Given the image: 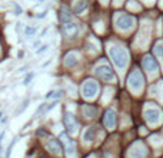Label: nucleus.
<instances>
[{
  "instance_id": "obj_22",
  "label": "nucleus",
  "mask_w": 163,
  "mask_h": 158,
  "mask_svg": "<svg viewBox=\"0 0 163 158\" xmlns=\"http://www.w3.org/2000/svg\"><path fill=\"white\" fill-rule=\"evenodd\" d=\"M60 95H62V92H54V91H50V92L47 93V95H46V98H54V96H56V98H57V96H60Z\"/></svg>"
},
{
  "instance_id": "obj_21",
  "label": "nucleus",
  "mask_w": 163,
  "mask_h": 158,
  "mask_svg": "<svg viewBox=\"0 0 163 158\" xmlns=\"http://www.w3.org/2000/svg\"><path fill=\"white\" fill-rule=\"evenodd\" d=\"M14 142H16V139H13V141H12V144L9 145V148H7V151H6V155H4V158H10V154H12V148H13Z\"/></svg>"
},
{
  "instance_id": "obj_19",
  "label": "nucleus",
  "mask_w": 163,
  "mask_h": 158,
  "mask_svg": "<svg viewBox=\"0 0 163 158\" xmlns=\"http://www.w3.org/2000/svg\"><path fill=\"white\" fill-rule=\"evenodd\" d=\"M36 33V27H30V26H27L26 27V30H25V35H26L27 38H30V36H33Z\"/></svg>"
},
{
  "instance_id": "obj_24",
  "label": "nucleus",
  "mask_w": 163,
  "mask_h": 158,
  "mask_svg": "<svg viewBox=\"0 0 163 158\" xmlns=\"http://www.w3.org/2000/svg\"><path fill=\"white\" fill-rule=\"evenodd\" d=\"M32 79H33V73H29V75H27V76H26V79L23 81V85H29Z\"/></svg>"
},
{
  "instance_id": "obj_5",
  "label": "nucleus",
  "mask_w": 163,
  "mask_h": 158,
  "mask_svg": "<svg viewBox=\"0 0 163 158\" xmlns=\"http://www.w3.org/2000/svg\"><path fill=\"white\" fill-rule=\"evenodd\" d=\"M96 75H98L100 79H103V81H106V82H110V81H113L115 79V73H113V71H112L110 68L107 65H100L96 68Z\"/></svg>"
},
{
  "instance_id": "obj_13",
  "label": "nucleus",
  "mask_w": 163,
  "mask_h": 158,
  "mask_svg": "<svg viewBox=\"0 0 163 158\" xmlns=\"http://www.w3.org/2000/svg\"><path fill=\"white\" fill-rule=\"evenodd\" d=\"M72 20H73V16L70 13V10H69V7L62 6V9H60V22L63 25H66V23H70Z\"/></svg>"
},
{
  "instance_id": "obj_20",
  "label": "nucleus",
  "mask_w": 163,
  "mask_h": 158,
  "mask_svg": "<svg viewBox=\"0 0 163 158\" xmlns=\"http://www.w3.org/2000/svg\"><path fill=\"white\" fill-rule=\"evenodd\" d=\"M27 105H29V99H26V101H25V102L22 104V106H20L19 109L16 111V115H17V114H20V112H23V111H25V109L27 108Z\"/></svg>"
},
{
  "instance_id": "obj_14",
  "label": "nucleus",
  "mask_w": 163,
  "mask_h": 158,
  "mask_svg": "<svg viewBox=\"0 0 163 158\" xmlns=\"http://www.w3.org/2000/svg\"><path fill=\"white\" fill-rule=\"evenodd\" d=\"M146 155V150L142 144H136L130 151V157L132 158H144Z\"/></svg>"
},
{
  "instance_id": "obj_17",
  "label": "nucleus",
  "mask_w": 163,
  "mask_h": 158,
  "mask_svg": "<svg viewBox=\"0 0 163 158\" xmlns=\"http://www.w3.org/2000/svg\"><path fill=\"white\" fill-rule=\"evenodd\" d=\"M86 7H87V0H74V6H73L74 13H83Z\"/></svg>"
},
{
  "instance_id": "obj_15",
  "label": "nucleus",
  "mask_w": 163,
  "mask_h": 158,
  "mask_svg": "<svg viewBox=\"0 0 163 158\" xmlns=\"http://www.w3.org/2000/svg\"><path fill=\"white\" fill-rule=\"evenodd\" d=\"M82 112H83V115H85L86 118H95V117H98V108L95 105H83Z\"/></svg>"
},
{
  "instance_id": "obj_4",
  "label": "nucleus",
  "mask_w": 163,
  "mask_h": 158,
  "mask_svg": "<svg viewBox=\"0 0 163 158\" xmlns=\"http://www.w3.org/2000/svg\"><path fill=\"white\" fill-rule=\"evenodd\" d=\"M133 25H135V17L130 14H122L116 20V26L120 30H129Z\"/></svg>"
},
{
  "instance_id": "obj_9",
  "label": "nucleus",
  "mask_w": 163,
  "mask_h": 158,
  "mask_svg": "<svg viewBox=\"0 0 163 158\" xmlns=\"http://www.w3.org/2000/svg\"><path fill=\"white\" fill-rule=\"evenodd\" d=\"M60 138L63 139V142H65L66 155H67V157H73V155H74V152H76V144H74V141L70 139L69 137H66L65 134H62V135H60Z\"/></svg>"
},
{
  "instance_id": "obj_6",
  "label": "nucleus",
  "mask_w": 163,
  "mask_h": 158,
  "mask_svg": "<svg viewBox=\"0 0 163 158\" xmlns=\"http://www.w3.org/2000/svg\"><path fill=\"white\" fill-rule=\"evenodd\" d=\"M63 121H65V126L66 131L69 134H76L77 132V122H76V118L72 112H65V117H63Z\"/></svg>"
},
{
  "instance_id": "obj_7",
  "label": "nucleus",
  "mask_w": 163,
  "mask_h": 158,
  "mask_svg": "<svg viewBox=\"0 0 163 158\" xmlns=\"http://www.w3.org/2000/svg\"><path fill=\"white\" fill-rule=\"evenodd\" d=\"M116 122H118V117H116L115 111H112V109H107V111L104 112L103 124L107 126L109 129H113V128L116 126Z\"/></svg>"
},
{
  "instance_id": "obj_18",
  "label": "nucleus",
  "mask_w": 163,
  "mask_h": 158,
  "mask_svg": "<svg viewBox=\"0 0 163 158\" xmlns=\"http://www.w3.org/2000/svg\"><path fill=\"white\" fill-rule=\"evenodd\" d=\"M95 137H96V129H95V126H90V128H87L85 131L83 139H85V141H93Z\"/></svg>"
},
{
  "instance_id": "obj_25",
  "label": "nucleus",
  "mask_w": 163,
  "mask_h": 158,
  "mask_svg": "<svg viewBox=\"0 0 163 158\" xmlns=\"http://www.w3.org/2000/svg\"><path fill=\"white\" fill-rule=\"evenodd\" d=\"M47 47H49V45H43V46L40 47L39 50H37V53H43V52H46L47 50Z\"/></svg>"
},
{
  "instance_id": "obj_16",
  "label": "nucleus",
  "mask_w": 163,
  "mask_h": 158,
  "mask_svg": "<svg viewBox=\"0 0 163 158\" xmlns=\"http://www.w3.org/2000/svg\"><path fill=\"white\" fill-rule=\"evenodd\" d=\"M77 63V55L74 52H69L65 56V66L67 68H73V66Z\"/></svg>"
},
{
  "instance_id": "obj_2",
  "label": "nucleus",
  "mask_w": 163,
  "mask_h": 158,
  "mask_svg": "<svg viewBox=\"0 0 163 158\" xmlns=\"http://www.w3.org/2000/svg\"><path fill=\"white\" fill-rule=\"evenodd\" d=\"M127 84H129L132 91H136L137 92V91L143 86V76H142V73L139 72L137 69H135V71L129 75V78H127Z\"/></svg>"
},
{
  "instance_id": "obj_11",
  "label": "nucleus",
  "mask_w": 163,
  "mask_h": 158,
  "mask_svg": "<svg viewBox=\"0 0 163 158\" xmlns=\"http://www.w3.org/2000/svg\"><path fill=\"white\" fill-rule=\"evenodd\" d=\"M144 118H146V121L149 124H156L157 121L160 119V111L155 109V108L147 109V111H144Z\"/></svg>"
},
{
  "instance_id": "obj_8",
  "label": "nucleus",
  "mask_w": 163,
  "mask_h": 158,
  "mask_svg": "<svg viewBox=\"0 0 163 158\" xmlns=\"http://www.w3.org/2000/svg\"><path fill=\"white\" fill-rule=\"evenodd\" d=\"M142 65H143L144 71H147V72H155V71H157V68H159L156 59L153 56H150V55H146L143 59H142Z\"/></svg>"
},
{
  "instance_id": "obj_23",
  "label": "nucleus",
  "mask_w": 163,
  "mask_h": 158,
  "mask_svg": "<svg viewBox=\"0 0 163 158\" xmlns=\"http://www.w3.org/2000/svg\"><path fill=\"white\" fill-rule=\"evenodd\" d=\"M155 52L159 55V56H162L163 55V49H162V43H159V45H156V47H155Z\"/></svg>"
},
{
  "instance_id": "obj_28",
  "label": "nucleus",
  "mask_w": 163,
  "mask_h": 158,
  "mask_svg": "<svg viewBox=\"0 0 163 158\" xmlns=\"http://www.w3.org/2000/svg\"><path fill=\"white\" fill-rule=\"evenodd\" d=\"M103 2H104V0H103Z\"/></svg>"
},
{
  "instance_id": "obj_3",
  "label": "nucleus",
  "mask_w": 163,
  "mask_h": 158,
  "mask_svg": "<svg viewBox=\"0 0 163 158\" xmlns=\"http://www.w3.org/2000/svg\"><path fill=\"white\" fill-rule=\"evenodd\" d=\"M98 89H99L98 84L93 79H87L83 84V86H82V93L85 95L86 98H93L98 93Z\"/></svg>"
},
{
  "instance_id": "obj_10",
  "label": "nucleus",
  "mask_w": 163,
  "mask_h": 158,
  "mask_svg": "<svg viewBox=\"0 0 163 158\" xmlns=\"http://www.w3.org/2000/svg\"><path fill=\"white\" fill-rule=\"evenodd\" d=\"M63 35L67 36L69 39L76 38V36L79 35V26L76 25V23H73V22L66 23V25H63Z\"/></svg>"
},
{
  "instance_id": "obj_12",
  "label": "nucleus",
  "mask_w": 163,
  "mask_h": 158,
  "mask_svg": "<svg viewBox=\"0 0 163 158\" xmlns=\"http://www.w3.org/2000/svg\"><path fill=\"white\" fill-rule=\"evenodd\" d=\"M46 147H47L49 151L53 152V154H56V155H59L60 152H62V145H60V142L57 139H54V138L49 139V141L46 142Z\"/></svg>"
},
{
  "instance_id": "obj_1",
  "label": "nucleus",
  "mask_w": 163,
  "mask_h": 158,
  "mask_svg": "<svg viewBox=\"0 0 163 158\" xmlns=\"http://www.w3.org/2000/svg\"><path fill=\"white\" fill-rule=\"evenodd\" d=\"M109 55H110L113 63L118 66V68H120V69L126 68L127 60H129V55H127V52L124 49H122V47H119V46H112L109 49Z\"/></svg>"
},
{
  "instance_id": "obj_29",
  "label": "nucleus",
  "mask_w": 163,
  "mask_h": 158,
  "mask_svg": "<svg viewBox=\"0 0 163 158\" xmlns=\"http://www.w3.org/2000/svg\"><path fill=\"white\" fill-rule=\"evenodd\" d=\"M45 158H46V157H45Z\"/></svg>"
},
{
  "instance_id": "obj_27",
  "label": "nucleus",
  "mask_w": 163,
  "mask_h": 158,
  "mask_svg": "<svg viewBox=\"0 0 163 158\" xmlns=\"http://www.w3.org/2000/svg\"><path fill=\"white\" fill-rule=\"evenodd\" d=\"M45 16H46V12H43V13H40L37 17H45Z\"/></svg>"
},
{
  "instance_id": "obj_26",
  "label": "nucleus",
  "mask_w": 163,
  "mask_h": 158,
  "mask_svg": "<svg viewBox=\"0 0 163 158\" xmlns=\"http://www.w3.org/2000/svg\"><path fill=\"white\" fill-rule=\"evenodd\" d=\"M23 13V9L22 7H19L17 5H16V14H22Z\"/></svg>"
}]
</instances>
